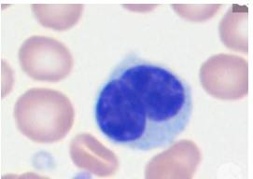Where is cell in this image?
Masks as SVG:
<instances>
[{"label":"cell","mask_w":253,"mask_h":179,"mask_svg":"<svg viewBox=\"0 0 253 179\" xmlns=\"http://www.w3.org/2000/svg\"><path fill=\"white\" fill-rule=\"evenodd\" d=\"M193 107L184 78L164 65L129 54L99 89L93 115L111 143L150 151L170 145L185 131Z\"/></svg>","instance_id":"obj_1"},{"label":"cell","mask_w":253,"mask_h":179,"mask_svg":"<svg viewBox=\"0 0 253 179\" xmlns=\"http://www.w3.org/2000/svg\"><path fill=\"white\" fill-rule=\"evenodd\" d=\"M248 63L232 54H218L205 62L200 81L209 94L221 100H238L248 94Z\"/></svg>","instance_id":"obj_2"},{"label":"cell","mask_w":253,"mask_h":179,"mask_svg":"<svg viewBox=\"0 0 253 179\" xmlns=\"http://www.w3.org/2000/svg\"><path fill=\"white\" fill-rule=\"evenodd\" d=\"M200 161L201 153L197 145L192 141L182 140L148 163L146 178L192 179Z\"/></svg>","instance_id":"obj_3"},{"label":"cell","mask_w":253,"mask_h":179,"mask_svg":"<svg viewBox=\"0 0 253 179\" xmlns=\"http://www.w3.org/2000/svg\"><path fill=\"white\" fill-rule=\"evenodd\" d=\"M243 8L234 5L229 9L220 22L219 34L229 49L248 53V9Z\"/></svg>","instance_id":"obj_4"},{"label":"cell","mask_w":253,"mask_h":179,"mask_svg":"<svg viewBox=\"0 0 253 179\" xmlns=\"http://www.w3.org/2000/svg\"><path fill=\"white\" fill-rule=\"evenodd\" d=\"M175 10L181 17L192 21H201L211 18L218 11L220 5L207 6H190V5H174Z\"/></svg>","instance_id":"obj_5"}]
</instances>
